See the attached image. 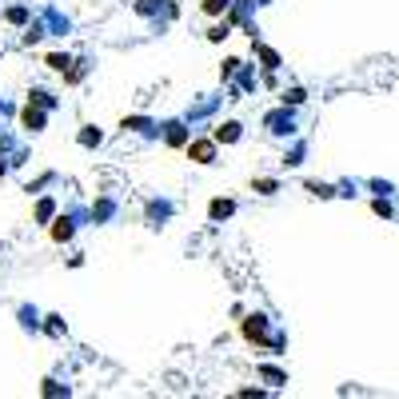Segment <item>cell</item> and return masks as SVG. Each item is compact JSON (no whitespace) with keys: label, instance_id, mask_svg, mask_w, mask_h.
I'll return each instance as SVG.
<instances>
[{"label":"cell","instance_id":"1","mask_svg":"<svg viewBox=\"0 0 399 399\" xmlns=\"http://www.w3.org/2000/svg\"><path fill=\"white\" fill-rule=\"evenodd\" d=\"M224 4H228V0H208V13H220Z\"/></svg>","mask_w":399,"mask_h":399}]
</instances>
